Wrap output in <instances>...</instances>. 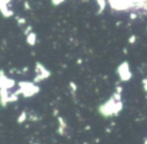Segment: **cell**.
<instances>
[{"mask_svg":"<svg viewBox=\"0 0 147 144\" xmlns=\"http://www.w3.org/2000/svg\"><path fill=\"white\" fill-rule=\"evenodd\" d=\"M34 41H35V35L34 34H29V37H28V41H29V43H30L31 45L34 43Z\"/></svg>","mask_w":147,"mask_h":144,"instance_id":"cell-1","label":"cell"},{"mask_svg":"<svg viewBox=\"0 0 147 144\" xmlns=\"http://www.w3.org/2000/svg\"><path fill=\"white\" fill-rule=\"evenodd\" d=\"M134 39H135V37H134V35H133V37H131V39H130V43H133V41H134Z\"/></svg>","mask_w":147,"mask_h":144,"instance_id":"cell-2","label":"cell"}]
</instances>
